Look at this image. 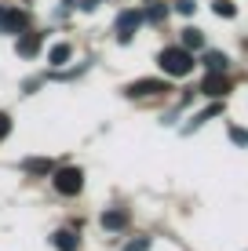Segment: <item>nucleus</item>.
<instances>
[{"mask_svg": "<svg viewBox=\"0 0 248 251\" xmlns=\"http://www.w3.org/2000/svg\"><path fill=\"white\" fill-rule=\"evenodd\" d=\"M142 22H146V19H142V11H121V19H117V40H121V44H128Z\"/></svg>", "mask_w": 248, "mask_h": 251, "instance_id": "7ed1b4c3", "label": "nucleus"}, {"mask_svg": "<svg viewBox=\"0 0 248 251\" xmlns=\"http://www.w3.org/2000/svg\"><path fill=\"white\" fill-rule=\"evenodd\" d=\"M51 244H55L58 251H77L81 248V237H77L73 229H58L55 237H51Z\"/></svg>", "mask_w": 248, "mask_h": 251, "instance_id": "1a4fd4ad", "label": "nucleus"}, {"mask_svg": "<svg viewBox=\"0 0 248 251\" xmlns=\"http://www.w3.org/2000/svg\"><path fill=\"white\" fill-rule=\"evenodd\" d=\"M40 44H44V37L40 33H19V44H15V51H19L22 58H37V51H40Z\"/></svg>", "mask_w": 248, "mask_h": 251, "instance_id": "0eeeda50", "label": "nucleus"}, {"mask_svg": "<svg viewBox=\"0 0 248 251\" xmlns=\"http://www.w3.org/2000/svg\"><path fill=\"white\" fill-rule=\"evenodd\" d=\"M216 113H223V106H219V102H212V106L204 109V113H197V117H193V127H197V124H204V120H208V117H216Z\"/></svg>", "mask_w": 248, "mask_h": 251, "instance_id": "dca6fc26", "label": "nucleus"}, {"mask_svg": "<svg viewBox=\"0 0 248 251\" xmlns=\"http://www.w3.org/2000/svg\"><path fill=\"white\" fill-rule=\"evenodd\" d=\"M124 251H150V237H139V240H128Z\"/></svg>", "mask_w": 248, "mask_h": 251, "instance_id": "a211bd4d", "label": "nucleus"}, {"mask_svg": "<svg viewBox=\"0 0 248 251\" xmlns=\"http://www.w3.org/2000/svg\"><path fill=\"white\" fill-rule=\"evenodd\" d=\"M161 91H168L165 80H135V84H128V88H124L128 99H146V95H161Z\"/></svg>", "mask_w": 248, "mask_h": 251, "instance_id": "39448f33", "label": "nucleus"}, {"mask_svg": "<svg viewBox=\"0 0 248 251\" xmlns=\"http://www.w3.org/2000/svg\"><path fill=\"white\" fill-rule=\"evenodd\" d=\"M128 226V211H121V207H110V211H102V229L117 233Z\"/></svg>", "mask_w": 248, "mask_h": 251, "instance_id": "6e6552de", "label": "nucleus"}, {"mask_svg": "<svg viewBox=\"0 0 248 251\" xmlns=\"http://www.w3.org/2000/svg\"><path fill=\"white\" fill-rule=\"evenodd\" d=\"M22 168H26V171H33V175H51V171H55V164H51L48 157H37V160L29 157V160L22 164Z\"/></svg>", "mask_w": 248, "mask_h": 251, "instance_id": "9b49d317", "label": "nucleus"}, {"mask_svg": "<svg viewBox=\"0 0 248 251\" xmlns=\"http://www.w3.org/2000/svg\"><path fill=\"white\" fill-rule=\"evenodd\" d=\"M26 29H29V15H26L22 7H4V29L0 33H15V37H19Z\"/></svg>", "mask_w": 248, "mask_h": 251, "instance_id": "20e7f679", "label": "nucleus"}, {"mask_svg": "<svg viewBox=\"0 0 248 251\" xmlns=\"http://www.w3.org/2000/svg\"><path fill=\"white\" fill-rule=\"evenodd\" d=\"M212 11H216L219 19H234V15H237V7L230 4V0H216V4H212Z\"/></svg>", "mask_w": 248, "mask_h": 251, "instance_id": "4468645a", "label": "nucleus"}, {"mask_svg": "<svg viewBox=\"0 0 248 251\" xmlns=\"http://www.w3.org/2000/svg\"><path fill=\"white\" fill-rule=\"evenodd\" d=\"M230 138H234L237 146H248V131L245 127H230Z\"/></svg>", "mask_w": 248, "mask_h": 251, "instance_id": "6ab92c4d", "label": "nucleus"}, {"mask_svg": "<svg viewBox=\"0 0 248 251\" xmlns=\"http://www.w3.org/2000/svg\"><path fill=\"white\" fill-rule=\"evenodd\" d=\"M7 135H11V117H7V113H0V142H4Z\"/></svg>", "mask_w": 248, "mask_h": 251, "instance_id": "aec40b11", "label": "nucleus"}, {"mask_svg": "<svg viewBox=\"0 0 248 251\" xmlns=\"http://www.w3.org/2000/svg\"><path fill=\"white\" fill-rule=\"evenodd\" d=\"M165 15H168L165 4H153V7H146V11H142V19H146V22H165Z\"/></svg>", "mask_w": 248, "mask_h": 251, "instance_id": "2eb2a0df", "label": "nucleus"}, {"mask_svg": "<svg viewBox=\"0 0 248 251\" xmlns=\"http://www.w3.org/2000/svg\"><path fill=\"white\" fill-rule=\"evenodd\" d=\"M157 62H161V69H165L168 76H186L193 69V51H186L183 44H175V48H165L157 55Z\"/></svg>", "mask_w": 248, "mask_h": 251, "instance_id": "f257e3e1", "label": "nucleus"}, {"mask_svg": "<svg viewBox=\"0 0 248 251\" xmlns=\"http://www.w3.org/2000/svg\"><path fill=\"white\" fill-rule=\"evenodd\" d=\"M204 66H208V73H223L226 69V55L223 51H204Z\"/></svg>", "mask_w": 248, "mask_h": 251, "instance_id": "f8f14e48", "label": "nucleus"}, {"mask_svg": "<svg viewBox=\"0 0 248 251\" xmlns=\"http://www.w3.org/2000/svg\"><path fill=\"white\" fill-rule=\"evenodd\" d=\"M55 189L62 197H77L84 189V171L81 168H58L55 171Z\"/></svg>", "mask_w": 248, "mask_h": 251, "instance_id": "f03ea898", "label": "nucleus"}, {"mask_svg": "<svg viewBox=\"0 0 248 251\" xmlns=\"http://www.w3.org/2000/svg\"><path fill=\"white\" fill-rule=\"evenodd\" d=\"M226 91H230V76H223V73H208L201 84V95H208V99H223Z\"/></svg>", "mask_w": 248, "mask_h": 251, "instance_id": "423d86ee", "label": "nucleus"}, {"mask_svg": "<svg viewBox=\"0 0 248 251\" xmlns=\"http://www.w3.org/2000/svg\"><path fill=\"white\" fill-rule=\"evenodd\" d=\"M81 7H84V11H95V7H99V0H81Z\"/></svg>", "mask_w": 248, "mask_h": 251, "instance_id": "412c9836", "label": "nucleus"}, {"mask_svg": "<svg viewBox=\"0 0 248 251\" xmlns=\"http://www.w3.org/2000/svg\"><path fill=\"white\" fill-rule=\"evenodd\" d=\"M175 11L179 15H193L197 11V0H175Z\"/></svg>", "mask_w": 248, "mask_h": 251, "instance_id": "f3484780", "label": "nucleus"}, {"mask_svg": "<svg viewBox=\"0 0 248 251\" xmlns=\"http://www.w3.org/2000/svg\"><path fill=\"white\" fill-rule=\"evenodd\" d=\"M183 48L186 51H201L204 48V33L193 29V25H190V29H183Z\"/></svg>", "mask_w": 248, "mask_h": 251, "instance_id": "9d476101", "label": "nucleus"}, {"mask_svg": "<svg viewBox=\"0 0 248 251\" xmlns=\"http://www.w3.org/2000/svg\"><path fill=\"white\" fill-rule=\"evenodd\" d=\"M70 55H73V48L70 44H55V48H51V66H66V62H70Z\"/></svg>", "mask_w": 248, "mask_h": 251, "instance_id": "ddd939ff", "label": "nucleus"}]
</instances>
